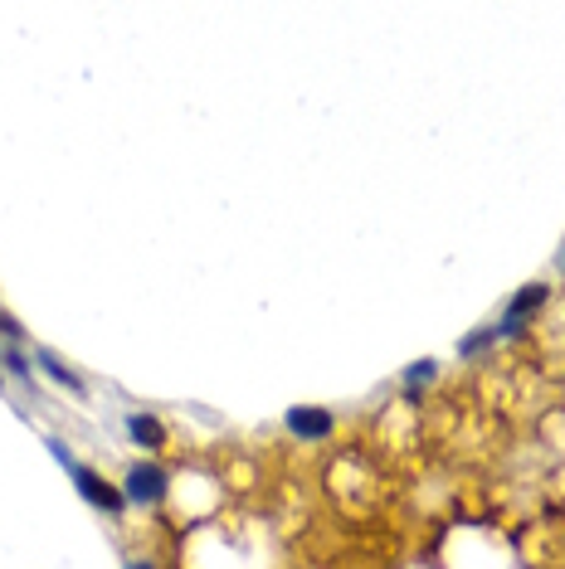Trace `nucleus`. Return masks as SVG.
I'll return each instance as SVG.
<instances>
[{"label": "nucleus", "instance_id": "0eeeda50", "mask_svg": "<svg viewBox=\"0 0 565 569\" xmlns=\"http://www.w3.org/2000/svg\"><path fill=\"white\" fill-rule=\"evenodd\" d=\"M542 307H551V282H526V288L512 292V302H507V312H517V317H536Z\"/></svg>", "mask_w": 565, "mask_h": 569}, {"label": "nucleus", "instance_id": "20e7f679", "mask_svg": "<svg viewBox=\"0 0 565 569\" xmlns=\"http://www.w3.org/2000/svg\"><path fill=\"white\" fill-rule=\"evenodd\" d=\"M122 433H127V443H132V448H142V453H162L171 443V424L162 414H146V410L122 418Z\"/></svg>", "mask_w": 565, "mask_h": 569}, {"label": "nucleus", "instance_id": "f8f14e48", "mask_svg": "<svg viewBox=\"0 0 565 569\" xmlns=\"http://www.w3.org/2000/svg\"><path fill=\"white\" fill-rule=\"evenodd\" d=\"M122 569H162V565H156V560H146V555H142V560H127Z\"/></svg>", "mask_w": 565, "mask_h": 569}, {"label": "nucleus", "instance_id": "1a4fd4ad", "mask_svg": "<svg viewBox=\"0 0 565 569\" xmlns=\"http://www.w3.org/2000/svg\"><path fill=\"white\" fill-rule=\"evenodd\" d=\"M493 341H497V331H493V327H477V331H469V337L459 341V355H477V351H487Z\"/></svg>", "mask_w": 565, "mask_h": 569}, {"label": "nucleus", "instance_id": "4468645a", "mask_svg": "<svg viewBox=\"0 0 565 569\" xmlns=\"http://www.w3.org/2000/svg\"><path fill=\"white\" fill-rule=\"evenodd\" d=\"M0 390H6V375H0Z\"/></svg>", "mask_w": 565, "mask_h": 569}, {"label": "nucleus", "instance_id": "f03ea898", "mask_svg": "<svg viewBox=\"0 0 565 569\" xmlns=\"http://www.w3.org/2000/svg\"><path fill=\"white\" fill-rule=\"evenodd\" d=\"M122 497H127V506H142V511L162 506L171 497V467L152 463V457L127 463V473H122Z\"/></svg>", "mask_w": 565, "mask_h": 569}, {"label": "nucleus", "instance_id": "7ed1b4c3", "mask_svg": "<svg viewBox=\"0 0 565 569\" xmlns=\"http://www.w3.org/2000/svg\"><path fill=\"white\" fill-rule=\"evenodd\" d=\"M282 433L298 443H327V438H337V414L322 410V404H292L282 414Z\"/></svg>", "mask_w": 565, "mask_h": 569}, {"label": "nucleus", "instance_id": "f257e3e1", "mask_svg": "<svg viewBox=\"0 0 565 569\" xmlns=\"http://www.w3.org/2000/svg\"><path fill=\"white\" fill-rule=\"evenodd\" d=\"M44 443H49V453H54L59 463H64V473L73 477V487H79V497H83V501L97 506L103 516H122V511H127V497H122L117 482H107L103 473H97V467L79 463V457H73V448H69L64 438H44Z\"/></svg>", "mask_w": 565, "mask_h": 569}, {"label": "nucleus", "instance_id": "9d476101", "mask_svg": "<svg viewBox=\"0 0 565 569\" xmlns=\"http://www.w3.org/2000/svg\"><path fill=\"white\" fill-rule=\"evenodd\" d=\"M497 341H517L522 331H526V317H517V312H502V321H497Z\"/></svg>", "mask_w": 565, "mask_h": 569}, {"label": "nucleus", "instance_id": "ddd939ff", "mask_svg": "<svg viewBox=\"0 0 565 569\" xmlns=\"http://www.w3.org/2000/svg\"><path fill=\"white\" fill-rule=\"evenodd\" d=\"M561 273H565V249H561Z\"/></svg>", "mask_w": 565, "mask_h": 569}, {"label": "nucleus", "instance_id": "423d86ee", "mask_svg": "<svg viewBox=\"0 0 565 569\" xmlns=\"http://www.w3.org/2000/svg\"><path fill=\"white\" fill-rule=\"evenodd\" d=\"M439 375H444V365H439V355H420V361H410L400 370V385H404V400H420L424 390L439 385Z\"/></svg>", "mask_w": 565, "mask_h": 569}, {"label": "nucleus", "instance_id": "39448f33", "mask_svg": "<svg viewBox=\"0 0 565 569\" xmlns=\"http://www.w3.org/2000/svg\"><path fill=\"white\" fill-rule=\"evenodd\" d=\"M34 370H40V375H49L64 394H73V400H89V385H83V375H79L73 365L59 361L49 345H34Z\"/></svg>", "mask_w": 565, "mask_h": 569}, {"label": "nucleus", "instance_id": "9b49d317", "mask_svg": "<svg viewBox=\"0 0 565 569\" xmlns=\"http://www.w3.org/2000/svg\"><path fill=\"white\" fill-rule=\"evenodd\" d=\"M0 337H6V345H10V341H20V345H24V341H30V331L20 327V317H10L6 307H0Z\"/></svg>", "mask_w": 565, "mask_h": 569}, {"label": "nucleus", "instance_id": "6e6552de", "mask_svg": "<svg viewBox=\"0 0 565 569\" xmlns=\"http://www.w3.org/2000/svg\"><path fill=\"white\" fill-rule=\"evenodd\" d=\"M0 365H6L20 385H34V365H30V355H24L20 345H6V351H0Z\"/></svg>", "mask_w": 565, "mask_h": 569}]
</instances>
